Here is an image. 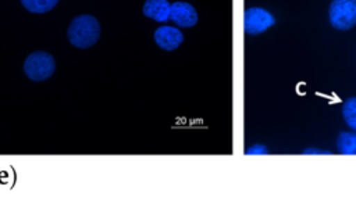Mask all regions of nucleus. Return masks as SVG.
Returning <instances> with one entry per match:
<instances>
[{"label":"nucleus","mask_w":356,"mask_h":197,"mask_svg":"<svg viewBox=\"0 0 356 197\" xmlns=\"http://www.w3.org/2000/svg\"><path fill=\"white\" fill-rule=\"evenodd\" d=\"M67 35L72 46L88 49L97 42L100 36V24L92 15H79L70 24Z\"/></svg>","instance_id":"1"},{"label":"nucleus","mask_w":356,"mask_h":197,"mask_svg":"<svg viewBox=\"0 0 356 197\" xmlns=\"http://www.w3.org/2000/svg\"><path fill=\"white\" fill-rule=\"evenodd\" d=\"M54 69L56 61L46 51H33L24 62V72L32 80H44L53 75Z\"/></svg>","instance_id":"2"},{"label":"nucleus","mask_w":356,"mask_h":197,"mask_svg":"<svg viewBox=\"0 0 356 197\" xmlns=\"http://www.w3.org/2000/svg\"><path fill=\"white\" fill-rule=\"evenodd\" d=\"M171 4L168 0H146L143 14L157 22H165L170 18Z\"/></svg>","instance_id":"7"},{"label":"nucleus","mask_w":356,"mask_h":197,"mask_svg":"<svg viewBox=\"0 0 356 197\" xmlns=\"http://www.w3.org/2000/svg\"><path fill=\"white\" fill-rule=\"evenodd\" d=\"M275 24L274 17L260 7H250L243 12V31L248 35H259Z\"/></svg>","instance_id":"4"},{"label":"nucleus","mask_w":356,"mask_h":197,"mask_svg":"<svg viewBox=\"0 0 356 197\" xmlns=\"http://www.w3.org/2000/svg\"><path fill=\"white\" fill-rule=\"evenodd\" d=\"M337 147L341 154L356 155V133L341 132L337 139Z\"/></svg>","instance_id":"8"},{"label":"nucleus","mask_w":356,"mask_h":197,"mask_svg":"<svg viewBox=\"0 0 356 197\" xmlns=\"http://www.w3.org/2000/svg\"><path fill=\"white\" fill-rule=\"evenodd\" d=\"M170 18L179 26L191 28L197 22V12L192 4L186 1H175L171 4Z\"/></svg>","instance_id":"5"},{"label":"nucleus","mask_w":356,"mask_h":197,"mask_svg":"<svg viewBox=\"0 0 356 197\" xmlns=\"http://www.w3.org/2000/svg\"><path fill=\"white\" fill-rule=\"evenodd\" d=\"M21 3L28 11L42 14L50 11L58 3V0H21Z\"/></svg>","instance_id":"9"},{"label":"nucleus","mask_w":356,"mask_h":197,"mask_svg":"<svg viewBox=\"0 0 356 197\" xmlns=\"http://www.w3.org/2000/svg\"><path fill=\"white\" fill-rule=\"evenodd\" d=\"M246 153H250V154H266L267 148L264 146H261V144H257V146L249 148Z\"/></svg>","instance_id":"11"},{"label":"nucleus","mask_w":356,"mask_h":197,"mask_svg":"<svg viewBox=\"0 0 356 197\" xmlns=\"http://www.w3.org/2000/svg\"><path fill=\"white\" fill-rule=\"evenodd\" d=\"M342 117L346 125L356 132V97H350L343 103Z\"/></svg>","instance_id":"10"},{"label":"nucleus","mask_w":356,"mask_h":197,"mask_svg":"<svg viewBox=\"0 0 356 197\" xmlns=\"http://www.w3.org/2000/svg\"><path fill=\"white\" fill-rule=\"evenodd\" d=\"M328 17L335 29H350L356 25V0H332Z\"/></svg>","instance_id":"3"},{"label":"nucleus","mask_w":356,"mask_h":197,"mask_svg":"<svg viewBox=\"0 0 356 197\" xmlns=\"http://www.w3.org/2000/svg\"><path fill=\"white\" fill-rule=\"evenodd\" d=\"M303 154H331V151L316 150V148H307V150H303Z\"/></svg>","instance_id":"12"},{"label":"nucleus","mask_w":356,"mask_h":197,"mask_svg":"<svg viewBox=\"0 0 356 197\" xmlns=\"http://www.w3.org/2000/svg\"><path fill=\"white\" fill-rule=\"evenodd\" d=\"M154 40L160 49L172 51L178 49L179 44L184 42V35L177 28L160 26L154 31Z\"/></svg>","instance_id":"6"}]
</instances>
